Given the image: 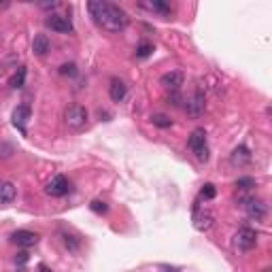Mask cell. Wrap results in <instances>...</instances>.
I'll return each mask as SVG.
<instances>
[{
	"label": "cell",
	"mask_w": 272,
	"mask_h": 272,
	"mask_svg": "<svg viewBox=\"0 0 272 272\" xmlns=\"http://www.w3.org/2000/svg\"><path fill=\"white\" fill-rule=\"evenodd\" d=\"M87 11L94 22L106 32H122L130 24L128 13L113 3H87Z\"/></svg>",
	"instance_id": "1"
},
{
	"label": "cell",
	"mask_w": 272,
	"mask_h": 272,
	"mask_svg": "<svg viewBox=\"0 0 272 272\" xmlns=\"http://www.w3.org/2000/svg\"><path fill=\"white\" fill-rule=\"evenodd\" d=\"M26 73H28L26 66H19V68H17V73H15L11 79H9V85H11L13 89L24 87V83H26Z\"/></svg>",
	"instance_id": "18"
},
{
	"label": "cell",
	"mask_w": 272,
	"mask_h": 272,
	"mask_svg": "<svg viewBox=\"0 0 272 272\" xmlns=\"http://www.w3.org/2000/svg\"><path fill=\"white\" fill-rule=\"evenodd\" d=\"M251 159V153H249V149L247 147H236L234 151H232V157H230V162L234 164V166H243V164H247Z\"/></svg>",
	"instance_id": "16"
},
{
	"label": "cell",
	"mask_w": 272,
	"mask_h": 272,
	"mask_svg": "<svg viewBox=\"0 0 272 272\" xmlns=\"http://www.w3.org/2000/svg\"><path fill=\"white\" fill-rule=\"evenodd\" d=\"M36 272H53L51 268H49V266H45V264H41V266H38L36 268Z\"/></svg>",
	"instance_id": "28"
},
{
	"label": "cell",
	"mask_w": 272,
	"mask_h": 272,
	"mask_svg": "<svg viewBox=\"0 0 272 272\" xmlns=\"http://www.w3.org/2000/svg\"><path fill=\"white\" fill-rule=\"evenodd\" d=\"M213 224V215L208 210H200V206H194V226L196 230H206Z\"/></svg>",
	"instance_id": "13"
},
{
	"label": "cell",
	"mask_w": 272,
	"mask_h": 272,
	"mask_svg": "<svg viewBox=\"0 0 272 272\" xmlns=\"http://www.w3.org/2000/svg\"><path fill=\"white\" fill-rule=\"evenodd\" d=\"M138 7L147 9V11H153V13H162V15H170V13H173V9H170V5L162 3V0H153V3H140Z\"/></svg>",
	"instance_id": "17"
},
{
	"label": "cell",
	"mask_w": 272,
	"mask_h": 272,
	"mask_svg": "<svg viewBox=\"0 0 272 272\" xmlns=\"http://www.w3.org/2000/svg\"><path fill=\"white\" fill-rule=\"evenodd\" d=\"M30 117H32V111H30L28 104H19L13 111V124L22 134H26V124L30 122Z\"/></svg>",
	"instance_id": "10"
},
{
	"label": "cell",
	"mask_w": 272,
	"mask_h": 272,
	"mask_svg": "<svg viewBox=\"0 0 272 272\" xmlns=\"http://www.w3.org/2000/svg\"><path fill=\"white\" fill-rule=\"evenodd\" d=\"M159 83H162V85L168 89V92H179L181 85L185 83V75L181 73V70H170V73L162 75Z\"/></svg>",
	"instance_id": "8"
},
{
	"label": "cell",
	"mask_w": 272,
	"mask_h": 272,
	"mask_svg": "<svg viewBox=\"0 0 272 272\" xmlns=\"http://www.w3.org/2000/svg\"><path fill=\"white\" fill-rule=\"evenodd\" d=\"M151 124H153V126H157V128H170V126H173V119H170L168 115H162V113H155L153 117H151Z\"/></svg>",
	"instance_id": "19"
},
{
	"label": "cell",
	"mask_w": 272,
	"mask_h": 272,
	"mask_svg": "<svg viewBox=\"0 0 272 272\" xmlns=\"http://www.w3.org/2000/svg\"><path fill=\"white\" fill-rule=\"evenodd\" d=\"M234 185H236L238 189H243V191H249V189L255 187V179H253V177H240V179H236Z\"/></svg>",
	"instance_id": "20"
},
{
	"label": "cell",
	"mask_w": 272,
	"mask_h": 272,
	"mask_svg": "<svg viewBox=\"0 0 272 272\" xmlns=\"http://www.w3.org/2000/svg\"><path fill=\"white\" fill-rule=\"evenodd\" d=\"M164 272H179V268H173V266H162Z\"/></svg>",
	"instance_id": "29"
},
{
	"label": "cell",
	"mask_w": 272,
	"mask_h": 272,
	"mask_svg": "<svg viewBox=\"0 0 272 272\" xmlns=\"http://www.w3.org/2000/svg\"><path fill=\"white\" fill-rule=\"evenodd\" d=\"M166 102L173 104V106H181V104H183V96H181V92H170L166 96Z\"/></svg>",
	"instance_id": "24"
},
{
	"label": "cell",
	"mask_w": 272,
	"mask_h": 272,
	"mask_svg": "<svg viewBox=\"0 0 272 272\" xmlns=\"http://www.w3.org/2000/svg\"><path fill=\"white\" fill-rule=\"evenodd\" d=\"M17 198V189L11 181H3L0 183V204H11Z\"/></svg>",
	"instance_id": "14"
},
{
	"label": "cell",
	"mask_w": 272,
	"mask_h": 272,
	"mask_svg": "<svg viewBox=\"0 0 272 272\" xmlns=\"http://www.w3.org/2000/svg\"><path fill=\"white\" fill-rule=\"evenodd\" d=\"M243 202H245V208H247V215L251 219H255V221H264L266 219L268 206L261 202V200H257V198H245Z\"/></svg>",
	"instance_id": "7"
},
{
	"label": "cell",
	"mask_w": 272,
	"mask_h": 272,
	"mask_svg": "<svg viewBox=\"0 0 272 272\" xmlns=\"http://www.w3.org/2000/svg\"><path fill=\"white\" fill-rule=\"evenodd\" d=\"M89 208H92L94 213H106V210H108V206L104 202H100V200H94V202L89 204Z\"/></svg>",
	"instance_id": "26"
},
{
	"label": "cell",
	"mask_w": 272,
	"mask_h": 272,
	"mask_svg": "<svg viewBox=\"0 0 272 272\" xmlns=\"http://www.w3.org/2000/svg\"><path fill=\"white\" fill-rule=\"evenodd\" d=\"M49 49H51V43H49V38H47L45 34L34 36V41H32V51H34V56L43 58V56L49 53Z\"/></svg>",
	"instance_id": "15"
},
{
	"label": "cell",
	"mask_w": 272,
	"mask_h": 272,
	"mask_svg": "<svg viewBox=\"0 0 272 272\" xmlns=\"http://www.w3.org/2000/svg\"><path fill=\"white\" fill-rule=\"evenodd\" d=\"M45 191H47V196H51V198H62V196H66L68 191H70V183H68L66 177L58 175V177H53V179L47 183Z\"/></svg>",
	"instance_id": "6"
},
{
	"label": "cell",
	"mask_w": 272,
	"mask_h": 272,
	"mask_svg": "<svg viewBox=\"0 0 272 272\" xmlns=\"http://www.w3.org/2000/svg\"><path fill=\"white\" fill-rule=\"evenodd\" d=\"M64 122H66V126L70 130H83L85 124H87V111H85V106H81V104L68 106L66 113H64Z\"/></svg>",
	"instance_id": "3"
},
{
	"label": "cell",
	"mask_w": 272,
	"mask_h": 272,
	"mask_svg": "<svg viewBox=\"0 0 272 272\" xmlns=\"http://www.w3.org/2000/svg\"><path fill=\"white\" fill-rule=\"evenodd\" d=\"M45 26L51 28L53 32H60V34H73L75 32L73 22H70L68 17H62V15H49L45 19Z\"/></svg>",
	"instance_id": "5"
},
{
	"label": "cell",
	"mask_w": 272,
	"mask_h": 272,
	"mask_svg": "<svg viewBox=\"0 0 272 272\" xmlns=\"http://www.w3.org/2000/svg\"><path fill=\"white\" fill-rule=\"evenodd\" d=\"M58 73H60V75H64V77H75L79 70H77V64L70 62V64H62V66H60V68H58Z\"/></svg>",
	"instance_id": "22"
},
{
	"label": "cell",
	"mask_w": 272,
	"mask_h": 272,
	"mask_svg": "<svg viewBox=\"0 0 272 272\" xmlns=\"http://www.w3.org/2000/svg\"><path fill=\"white\" fill-rule=\"evenodd\" d=\"M126 94H128V85L122 81V79H113V81H111V85H108V96H111V100H113V102H122V100L126 98Z\"/></svg>",
	"instance_id": "12"
},
{
	"label": "cell",
	"mask_w": 272,
	"mask_h": 272,
	"mask_svg": "<svg viewBox=\"0 0 272 272\" xmlns=\"http://www.w3.org/2000/svg\"><path fill=\"white\" fill-rule=\"evenodd\" d=\"M13 272H28L26 268H17V270H13Z\"/></svg>",
	"instance_id": "30"
},
{
	"label": "cell",
	"mask_w": 272,
	"mask_h": 272,
	"mask_svg": "<svg viewBox=\"0 0 272 272\" xmlns=\"http://www.w3.org/2000/svg\"><path fill=\"white\" fill-rule=\"evenodd\" d=\"M28 259H30V257H28V253H26V251H19V253L15 255V264H26Z\"/></svg>",
	"instance_id": "27"
},
{
	"label": "cell",
	"mask_w": 272,
	"mask_h": 272,
	"mask_svg": "<svg viewBox=\"0 0 272 272\" xmlns=\"http://www.w3.org/2000/svg\"><path fill=\"white\" fill-rule=\"evenodd\" d=\"M151 53H153V45L151 43H140L136 47V58H149Z\"/></svg>",
	"instance_id": "21"
},
{
	"label": "cell",
	"mask_w": 272,
	"mask_h": 272,
	"mask_svg": "<svg viewBox=\"0 0 272 272\" xmlns=\"http://www.w3.org/2000/svg\"><path fill=\"white\" fill-rule=\"evenodd\" d=\"M234 245H236L240 251H251V249H255V245H257V232L251 230V228H240L236 234H234Z\"/></svg>",
	"instance_id": "4"
},
{
	"label": "cell",
	"mask_w": 272,
	"mask_h": 272,
	"mask_svg": "<svg viewBox=\"0 0 272 272\" xmlns=\"http://www.w3.org/2000/svg\"><path fill=\"white\" fill-rule=\"evenodd\" d=\"M200 196H202L204 200H213V198L217 196V189H215V185H213V183H206V185L202 187V191H200Z\"/></svg>",
	"instance_id": "23"
},
{
	"label": "cell",
	"mask_w": 272,
	"mask_h": 272,
	"mask_svg": "<svg viewBox=\"0 0 272 272\" xmlns=\"http://www.w3.org/2000/svg\"><path fill=\"white\" fill-rule=\"evenodd\" d=\"M187 145L191 149V153L196 155L198 162H206V159H208V145H206V132H204V128H196L194 132H191Z\"/></svg>",
	"instance_id": "2"
},
{
	"label": "cell",
	"mask_w": 272,
	"mask_h": 272,
	"mask_svg": "<svg viewBox=\"0 0 272 272\" xmlns=\"http://www.w3.org/2000/svg\"><path fill=\"white\" fill-rule=\"evenodd\" d=\"M204 108H206V104H204V94L198 89V92L187 100L185 111H187V115H189V117H200V115L204 113Z\"/></svg>",
	"instance_id": "9"
},
{
	"label": "cell",
	"mask_w": 272,
	"mask_h": 272,
	"mask_svg": "<svg viewBox=\"0 0 272 272\" xmlns=\"http://www.w3.org/2000/svg\"><path fill=\"white\" fill-rule=\"evenodd\" d=\"M11 240L19 247H34L38 243V234L36 232H30V230H17L11 234Z\"/></svg>",
	"instance_id": "11"
},
{
	"label": "cell",
	"mask_w": 272,
	"mask_h": 272,
	"mask_svg": "<svg viewBox=\"0 0 272 272\" xmlns=\"http://www.w3.org/2000/svg\"><path fill=\"white\" fill-rule=\"evenodd\" d=\"M62 240H64V247H66V249H70V251H77V249H79V243H77V240H75L73 236L64 234V236H62Z\"/></svg>",
	"instance_id": "25"
}]
</instances>
